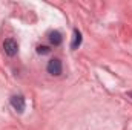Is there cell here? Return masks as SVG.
<instances>
[{"label": "cell", "instance_id": "5b68a950", "mask_svg": "<svg viewBox=\"0 0 132 130\" xmlns=\"http://www.w3.org/2000/svg\"><path fill=\"white\" fill-rule=\"evenodd\" d=\"M80 44H81V34H80L78 29H75V31H74V40H72L71 48H72V49H77Z\"/></svg>", "mask_w": 132, "mask_h": 130}, {"label": "cell", "instance_id": "3957f363", "mask_svg": "<svg viewBox=\"0 0 132 130\" xmlns=\"http://www.w3.org/2000/svg\"><path fill=\"white\" fill-rule=\"evenodd\" d=\"M11 106L19 112V113H23L25 112V98L22 95H14L11 98Z\"/></svg>", "mask_w": 132, "mask_h": 130}, {"label": "cell", "instance_id": "277c9868", "mask_svg": "<svg viewBox=\"0 0 132 130\" xmlns=\"http://www.w3.org/2000/svg\"><path fill=\"white\" fill-rule=\"evenodd\" d=\"M49 41L54 44V46H59L62 41H63V37H62V34L57 32V31H54V32L49 34Z\"/></svg>", "mask_w": 132, "mask_h": 130}, {"label": "cell", "instance_id": "8992f818", "mask_svg": "<svg viewBox=\"0 0 132 130\" xmlns=\"http://www.w3.org/2000/svg\"><path fill=\"white\" fill-rule=\"evenodd\" d=\"M37 54L46 55V54H49V48H46V46H38V48H37Z\"/></svg>", "mask_w": 132, "mask_h": 130}, {"label": "cell", "instance_id": "6da1fadb", "mask_svg": "<svg viewBox=\"0 0 132 130\" xmlns=\"http://www.w3.org/2000/svg\"><path fill=\"white\" fill-rule=\"evenodd\" d=\"M3 51H5L6 55L14 57V55L19 52V44H17V41L12 40V38H6V40L3 41Z\"/></svg>", "mask_w": 132, "mask_h": 130}, {"label": "cell", "instance_id": "7a4b0ae2", "mask_svg": "<svg viewBox=\"0 0 132 130\" xmlns=\"http://www.w3.org/2000/svg\"><path fill=\"white\" fill-rule=\"evenodd\" d=\"M48 72L51 73V75H60L62 73V70H63V67H62V61L59 60V58H52L49 63H48Z\"/></svg>", "mask_w": 132, "mask_h": 130}]
</instances>
